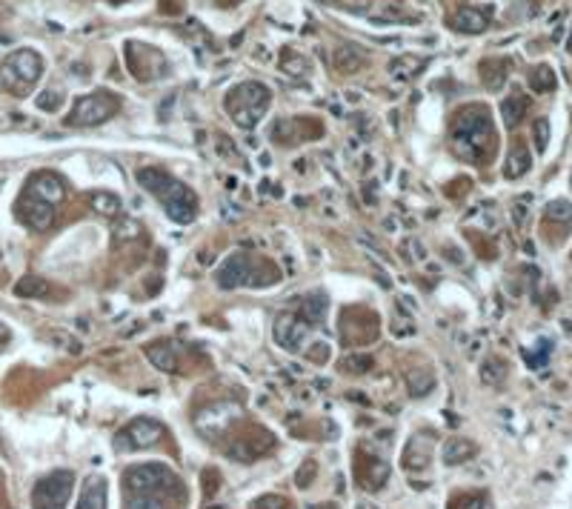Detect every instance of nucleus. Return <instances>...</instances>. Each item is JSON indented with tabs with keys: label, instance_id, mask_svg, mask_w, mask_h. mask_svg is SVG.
<instances>
[{
	"label": "nucleus",
	"instance_id": "nucleus-39",
	"mask_svg": "<svg viewBox=\"0 0 572 509\" xmlns=\"http://www.w3.org/2000/svg\"><path fill=\"white\" fill-rule=\"evenodd\" d=\"M395 72V78H409V75H415L412 69H420V57H412V54H406V57H398V61H393V66H389Z\"/></svg>",
	"mask_w": 572,
	"mask_h": 509
},
{
	"label": "nucleus",
	"instance_id": "nucleus-51",
	"mask_svg": "<svg viewBox=\"0 0 572 509\" xmlns=\"http://www.w3.org/2000/svg\"><path fill=\"white\" fill-rule=\"evenodd\" d=\"M206 509H226V506H206Z\"/></svg>",
	"mask_w": 572,
	"mask_h": 509
},
{
	"label": "nucleus",
	"instance_id": "nucleus-13",
	"mask_svg": "<svg viewBox=\"0 0 572 509\" xmlns=\"http://www.w3.org/2000/svg\"><path fill=\"white\" fill-rule=\"evenodd\" d=\"M275 446V438L272 432H263V429H255V438H235L229 446H226V455L232 461H240V464H252L255 458H261L266 449Z\"/></svg>",
	"mask_w": 572,
	"mask_h": 509
},
{
	"label": "nucleus",
	"instance_id": "nucleus-20",
	"mask_svg": "<svg viewBox=\"0 0 572 509\" xmlns=\"http://www.w3.org/2000/svg\"><path fill=\"white\" fill-rule=\"evenodd\" d=\"M332 66L341 75H355V72H360L367 66V54L360 52L358 46H338L332 52Z\"/></svg>",
	"mask_w": 572,
	"mask_h": 509
},
{
	"label": "nucleus",
	"instance_id": "nucleus-34",
	"mask_svg": "<svg viewBox=\"0 0 572 509\" xmlns=\"http://www.w3.org/2000/svg\"><path fill=\"white\" fill-rule=\"evenodd\" d=\"M126 509H166L161 495H146V492H132L126 501Z\"/></svg>",
	"mask_w": 572,
	"mask_h": 509
},
{
	"label": "nucleus",
	"instance_id": "nucleus-17",
	"mask_svg": "<svg viewBox=\"0 0 572 509\" xmlns=\"http://www.w3.org/2000/svg\"><path fill=\"white\" fill-rule=\"evenodd\" d=\"M109 501V487L103 475H89L83 481L80 498H78V509H106Z\"/></svg>",
	"mask_w": 572,
	"mask_h": 509
},
{
	"label": "nucleus",
	"instance_id": "nucleus-26",
	"mask_svg": "<svg viewBox=\"0 0 572 509\" xmlns=\"http://www.w3.org/2000/svg\"><path fill=\"white\" fill-rule=\"evenodd\" d=\"M326 312H329V301L326 295H309L304 304H300V320H307L309 326H321L326 320Z\"/></svg>",
	"mask_w": 572,
	"mask_h": 509
},
{
	"label": "nucleus",
	"instance_id": "nucleus-30",
	"mask_svg": "<svg viewBox=\"0 0 572 509\" xmlns=\"http://www.w3.org/2000/svg\"><path fill=\"white\" fill-rule=\"evenodd\" d=\"M89 206L103 218H115L120 212V198L112 195V192H92L89 195Z\"/></svg>",
	"mask_w": 572,
	"mask_h": 509
},
{
	"label": "nucleus",
	"instance_id": "nucleus-9",
	"mask_svg": "<svg viewBox=\"0 0 572 509\" xmlns=\"http://www.w3.org/2000/svg\"><path fill=\"white\" fill-rule=\"evenodd\" d=\"M240 418V406L232 404V401H215V404H206L203 409L195 412V427L203 438H218L223 435L235 421Z\"/></svg>",
	"mask_w": 572,
	"mask_h": 509
},
{
	"label": "nucleus",
	"instance_id": "nucleus-38",
	"mask_svg": "<svg viewBox=\"0 0 572 509\" xmlns=\"http://www.w3.org/2000/svg\"><path fill=\"white\" fill-rule=\"evenodd\" d=\"M60 103H64V95L54 92V89H46V92H41V95L35 98V106H38L41 112H57Z\"/></svg>",
	"mask_w": 572,
	"mask_h": 509
},
{
	"label": "nucleus",
	"instance_id": "nucleus-52",
	"mask_svg": "<svg viewBox=\"0 0 572 509\" xmlns=\"http://www.w3.org/2000/svg\"><path fill=\"white\" fill-rule=\"evenodd\" d=\"M115 3H120V0H115Z\"/></svg>",
	"mask_w": 572,
	"mask_h": 509
},
{
	"label": "nucleus",
	"instance_id": "nucleus-28",
	"mask_svg": "<svg viewBox=\"0 0 572 509\" xmlns=\"http://www.w3.org/2000/svg\"><path fill=\"white\" fill-rule=\"evenodd\" d=\"M481 80H484L487 89L498 92V89L506 83V64L504 61H484L481 64Z\"/></svg>",
	"mask_w": 572,
	"mask_h": 509
},
{
	"label": "nucleus",
	"instance_id": "nucleus-27",
	"mask_svg": "<svg viewBox=\"0 0 572 509\" xmlns=\"http://www.w3.org/2000/svg\"><path fill=\"white\" fill-rule=\"evenodd\" d=\"M52 292L49 281L46 278H38V275H26L15 283V295L17 297H46Z\"/></svg>",
	"mask_w": 572,
	"mask_h": 509
},
{
	"label": "nucleus",
	"instance_id": "nucleus-46",
	"mask_svg": "<svg viewBox=\"0 0 572 509\" xmlns=\"http://www.w3.org/2000/svg\"><path fill=\"white\" fill-rule=\"evenodd\" d=\"M401 252H412L409 260H424V258H427L424 246H420L418 241H404V244H401Z\"/></svg>",
	"mask_w": 572,
	"mask_h": 509
},
{
	"label": "nucleus",
	"instance_id": "nucleus-3",
	"mask_svg": "<svg viewBox=\"0 0 572 509\" xmlns=\"http://www.w3.org/2000/svg\"><path fill=\"white\" fill-rule=\"evenodd\" d=\"M269 103H272V92L258 80L237 83L223 101L226 112L235 117V124L240 129H255L261 124V117L266 115Z\"/></svg>",
	"mask_w": 572,
	"mask_h": 509
},
{
	"label": "nucleus",
	"instance_id": "nucleus-19",
	"mask_svg": "<svg viewBox=\"0 0 572 509\" xmlns=\"http://www.w3.org/2000/svg\"><path fill=\"white\" fill-rule=\"evenodd\" d=\"M389 481V464L383 458H364L360 461V487H364L367 492H375L381 489L383 484Z\"/></svg>",
	"mask_w": 572,
	"mask_h": 509
},
{
	"label": "nucleus",
	"instance_id": "nucleus-15",
	"mask_svg": "<svg viewBox=\"0 0 572 509\" xmlns=\"http://www.w3.org/2000/svg\"><path fill=\"white\" fill-rule=\"evenodd\" d=\"M432 446H435V438L432 435H412L404 446V455H401V464L404 469L409 472H420L427 469L430 458H432Z\"/></svg>",
	"mask_w": 572,
	"mask_h": 509
},
{
	"label": "nucleus",
	"instance_id": "nucleus-47",
	"mask_svg": "<svg viewBox=\"0 0 572 509\" xmlns=\"http://www.w3.org/2000/svg\"><path fill=\"white\" fill-rule=\"evenodd\" d=\"M218 152H223V155H237V149H235V143H232V138H226V135H221V140H218Z\"/></svg>",
	"mask_w": 572,
	"mask_h": 509
},
{
	"label": "nucleus",
	"instance_id": "nucleus-22",
	"mask_svg": "<svg viewBox=\"0 0 572 509\" xmlns=\"http://www.w3.org/2000/svg\"><path fill=\"white\" fill-rule=\"evenodd\" d=\"M529 109V98L521 95V92H513V95H506L501 101V117H504V126L506 129H515L521 121H524V115Z\"/></svg>",
	"mask_w": 572,
	"mask_h": 509
},
{
	"label": "nucleus",
	"instance_id": "nucleus-40",
	"mask_svg": "<svg viewBox=\"0 0 572 509\" xmlns=\"http://www.w3.org/2000/svg\"><path fill=\"white\" fill-rule=\"evenodd\" d=\"M289 501L284 495H261L252 501V509H286Z\"/></svg>",
	"mask_w": 572,
	"mask_h": 509
},
{
	"label": "nucleus",
	"instance_id": "nucleus-43",
	"mask_svg": "<svg viewBox=\"0 0 572 509\" xmlns=\"http://www.w3.org/2000/svg\"><path fill=\"white\" fill-rule=\"evenodd\" d=\"M203 481H206L203 495H206V498H212V495H215V489H218V484H221V475H218L215 469H203Z\"/></svg>",
	"mask_w": 572,
	"mask_h": 509
},
{
	"label": "nucleus",
	"instance_id": "nucleus-49",
	"mask_svg": "<svg viewBox=\"0 0 572 509\" xmlns=\"http://www.w3.org/2000/svg\"><path fill=\"white\" fill-rule=\"evenodd\" d=\"M515 221L524 223V206H515Z\"/></svg>",
	"mask_w": 572,
	"mask_h": 509
},
{
	"label": "nucleus",
	"instance_id": "nucleus-11",
	"mask_svg": "<svg viewBox=\"0 0 572 509\" xmlns=\"http://www.w3.org/2000/svg\"><path fill=\"white\" fill-rule=\"evenodd\" d=\"M17 218L29 226V229H35V232H46L52 223H54V206L35 198V195H23L17 200Z\"/></svg>",
	"mask_w": 572,
	"mask_h": 509
},
{
	"label": "nucleus",
	"instance_id": "nucleus-18",
	"mask_svg": "<svg viewBox=\"0 0 572 509\" xmlns=\"http://www.w3.org/2000/svg\"><path fill=\"white\" fill-rule=\"evenodd\" d=\"M449 26H453L455 32H464V35H481L490 26V20H487V15L481 9L464 6V9H458L453 17H449Z\"/></svg>",
	"mask_w": 572,
	"mask_h": 509
},
{
	"label": "nucleus",
	"instance_id": "nucleus-44",
	"mask_svg": "<svg viewBox=\"0 0 572 509\" xmlns=\"http://www.w3.org/2000/svg\"><path fill=\"white\" fill-rule=\"evenodd\" d=\"M484 495H464L455 501V509H484Z\"/></svg>",
	"mask_w": 572,
	"mask_h": 509
},
{
	"label": "nucleus",
	"instance_id": "nucleus-33",
	"mask_svg": "<svg viewBox=\"0 0 572 509\" xmlns=\"http://www.w3.org/2000/svg\"><path fill=\"white\" fill-rule=\"evenodd\" d=\"M281 69H284L286 75H292V78H304V75L309 72V61H307V57H300V54L286 52V54L281 57Z\"/></svg>",
	"mask_w": 572,
	"mask_h": 509
},
{
	"label": "nucleus",
	"instance_id": "nucleus-8",
	"mask_svg": "<svg viewBox=\"0 0 572 509\" xmlns=\"http://www.w3.org/2000/svg\"><path fill=\"white\" fill-rule=\"evenodd\" d=\"M163 424L155 418H135L124 429L115 435V449L117 452H138V449H149L163 438Z\"/></svg>",
	"mask_w": 572,
	"mask_h": 509
},
{
	"label": "nucleus",
	"instance_id": "nucleus-4",
	"mask_svg": "<svg viewBox=\"0 0 572 509\" xmlns=\"http://www.w3.org/2000/svg\"><path fill=\"white\" fill-rule=\"evenodd\" d=\"M43 78V57L35 49H17L0 64V86L23 98Z\"/></svg>",
	"mask_w": 572,
	"mask_h": 509
},
{
	"label": "nucleus",
	"instance_id": "nucleus-35",
	"mask_svg": "<svg viewBox=\"0 0 572 509\" xmlns=\"http://www.w3.org/2000/svg\"><path fill=\"white\" fill-rule=\"evenodd\" d=\"M544 215H547V221H561V223H566V221H572V203H569V200H550Z\"/></svg>",
	"mask_w": 572,
	"mask_h": 509
},
{
	"label": "nucleus",
	"instance_id": "nucleus-50",
	"mask_svg": "<svg viewBox=\"0 0 572 509\" xmlns=\"http://www.w3.org/2000/svg\"><path fill=\"white\" fill-rule=\"evenodd\" d=\"M566 49H569V52H572V35H569V40H566Z\"/></svg>",
	"mask_w": 572,
	"mask_h": 509
},
{
	"label": "nucleus",
	"instance_id": "nucleus-16",
	"mask_svg": "<svg viewBox=\"0 0 572 509\" xmlns=\"http://www.w3.org/2000/svg\"><path fill=\"white\" fill-rule=\"evenodd\" d=\"M152 61H163V54L158 49H146L140 43H126V66L129 72L138 78V80H149V78H158V72L149 66Z\"/></svg>",
	"mask_w": 572,
	"mask_h": 509
},
{
	"label": "nucleus",
	"instance_id": "nucleus-10",
	"mask_svg": "<svg viewBox=\"0 0 572 509\" xmlns=\"http://www.w3.org/2000/svg\"><path fill=\"white\" fill-rule=\"evenodd\" d=\"M252 269H255L252 255H247V252H232V255L218 266L215 281H218L221 289H237L240 283H249Z\"/></svg>",
	"mask_w": 572,
	"mask_h": 509
},
{
	"label": "nucleus",
	"instance_id": "nucleus-5",
	"mask_svg": "<svg viewBox=\"0 0 572 509\" xmlns=\"http://www.w3.org/2000/svg\"><path fill=\"white\" fill-rule=\"evenodd\" d=\"M124 487L126 492H146V495H175V489H180L177 475L161 464H135L124 472Z\"/></svg>",
	"mask_w": 572,
	"mask_h": 509
},
{
	"label": "nucleus",
	"instance_id": "nucleus-2",
	"mask_svg": "<svg viewBox=\"0 0 572 509\" xmlns=\"http://www.w3.org/2000/svg\"><path fill=\"white\" fill-rule=\"evenodd\" d=\"M453 149L467 161H487L492 155V121L484 106H467L453 121Z\"/></svg>",
	"mask_w": 572,
	"mask_h": 509
},
{
	"label": "nucleus",
	"instance_id": "nucleus-36",
	"mask_svg": "<svg viewBox=\"0 0 572 509\" xmlns=\"http://www.w3.org/2000/svg\"><path fill=\"white\" fill-rule=\"evenodd\" d=\"M315 475H318V464L315 461H304L298 466V472H295V487L298 489H309V484L315 481Z\"/></svg>",
	"mask_w": 572,
	"mask_h": 509
},
{
	"label": "nucleus",
	"instance_id": "nucleus-14",
	"mask_svg": "<svg viewBox=\"0 0 572 509\" xmlns=\"http://www.w3.org/2000/svg\"><path fill=\"white\" fill-rule=\"evenodd\" d=\"M26 192L54 206V203L64 200V195H66V184H64V177H60V175L43 169V172H35L32 177H29V189H26Z\"/></svg>",
	"mask_w": 572,
	"mask_h": 509
},
{
	"label": "nucleus",
	"instance_id": "nucleus-12",
	"mask_svg": "<svg viewBox=\"0 0 572 509\" xmlns=\"http://www.w3.org/2000/svg\"><path fill=\"white\" fill-rule=\"evenodd\" d=\"M275 344L286 352H300V346L307 344V335H309V323L300 320L298 315H278L275 320Z\"/></svg>",
	"mask_w": 572,
	"mask_h": 509
},
{
	"label": "nucleus",
	"instance_id": "nucleus-32",
	"mask_svg": "<svg viewBox=\"0 0 572 509\" xmlns=\"http://www.w3.org/2000/svg\"><path fill=\"white\" fill-rule=\"evenodd\" d=\"M504 375H506V364L501 361V357H487V361L481 364V381L490 383V386L501 383Z\"/></svg>",
	"mask_w": 572,
	"mask_h": 509
},
{
	"label": "nucleus",
	"instance_id": "nucleus-41",
	"mask_svg": "<svg viewBox=\"0 0 572 509\" xmlns=\"http://www.w3.org/2000/svg\"><path fill=\"white\" fill-rule=\"evenodd\" d=\"M138 235H140V223H135V221H120L115 241H117V244H120V241H135Z\"/></svg>",
	"mask_w": 572,
	"mask_h": 509
},
{
	"label": "nucleus",
	"instance_id": "nucleus-21",
	"mask_svg": "<svg viewBox=\"0 0 572 509\" xmlns=\"http://www.w3.org/2000/svg\"><path fill=\"white\" fill-rule=\"evenodd\" d=\"M475 452H478V446L472 441H467V438H449L443 443V449H441V458H443L446 466H458V464L472 461Z\"/></svg>",
	"mask_w": 572,
	"mask_h": 509
},
{
	"label": "nucleus",
	"instance_id": "nucleus-23",
	"mask_svg": "<svg viewBox=\"0 0 572 509\" xmlns=\"http://www.w3.org/2000/svg\"><path fill=\"white\" fill-rule=\"evenodd\" d=\"M146 357H149V361H152V367L161 369V372H175V369H177V355H175L172 344H166V341L149 344V346H146Z\"/></svg>",
	"mask_w": 572,
	"mask_h": 509
},
{
	"label": "nucleus",
	"instance_id": "nucleus-7",
	"mask_svg": "<svg viewBox=\"0 0 572 509\" xmlns=\"http://www.w3.org/2000/svg\"><path fill=\"white\" fill-rule=\"evenodd\" d=\"M75 489V472L69 469H54L46 478L35 484L32 492V506L35 509H66L69 498Z\"/></svg>",
	"mask_w": 572,
	"mask_h": 509
},
{
	"label": "nucleus",
	"instance_id": "nucleus-1",
	"mask_svg": "<svg viewBox=\"0 0 572 509\" xmlns=\"http://www.w3.org/2000/svg\"><path fill=\"white\" fill-rule=\"evenodd\" d=\"M138 184L149 192V195H155L163 209H166V215L175 221V223H192L195 215H198V195L184 186L180 181H175V177L158 166H143L138 169Z\"/></svg>",
	"mask_w": 572,
	"mask_h": 509
},
{
	"label": "nucleus",
	"instance_id": "nucleus-6",
	"mask_svg": "<svg viewBox=\"0 0 572 509\" xmlns=\"http://www.w3.org/2000/svg\"><path fill=\"white\" fill-rule=\"evenodd\" d=\"M120 112V98L112 95V92H92V95H83L75 101L69 117H66V126H98V124H106L109 117H115Z\"/></svg>",
	"mask_w": 572,
	"mask_h": 509
},
{
	"label": "nucleus",
	"instance_id": "nucleus-25",
	"mask_svg": "<svg viewBox=\"0 0 572 509\" xmlns=\"http://www.w3.org/2000/svg\"><path fill=\"white\" fill-rule=\"evenodd\" d=\"M529 166H532V158L527 152V146L518 143V146H513V152H509V158L504 163V175L509 177V181H518V177H524L529 172Z\"/></svg>",
	"mask_w": 572,
	"mask_h": 509
},
{
	"label": "nucleus",
	"instance_id": "nucleus-31",
	"mask_svg": "<svg viewBox=\"0 0 572 509\" xmlns=\"http://www.w3.org/2000/svg\"><path fill=\"white\" fill-rule=\"evenodd\" d=\"M341 367H344L346 372H352V375H364V372L375 369V357H372L369 352H355V355H346V357H344Z\"/></svg>",
	"mask_w": 572,
	"mask_h": 509
},
{
	"label": "nucleus",
	"instance_id": "nucleus-37",
	"mask_svg": "<svg viewBox=\"0 0 572 509\" xmlns=\"http://www.w3.org/2000/svg\"><path fill=\"white\" fill-rule=\"evenodd\" d=\"M532 138H535L538 152H547V146H550V121L547 117H538V121L532 124Z\"/></svg>",
	"mask_w": 572,
	"mask_h": 509
},
{
	"label": "nucleus",
	"instance_id": "nucleus-29",
	"mask_svg": "<svg viewBox=\"0 0 572 509\" xmlns=\"http://www.w3.org/2000/svg\"><path fill=\"white\" fill-rule=\"evenodd\" d=\"M529 86H532V92L538 95H547V92H555V86H558V78L550 66H535L529 72Z\"/></svg>",
	"mask_w": 572,
	"mask_h": 509
},
{
	"label": "nucleus",
	"instance_id": "nucleus-24",
	"mask_svg": "<svg viewBox=\"0 0 572 509\" xmlns=\"http://www.w3.org/2000/svg\"><path fill=\"white\" fill-rule=\"evenodd\" d=\"M435 375L432 369H424V367H415L406 372V389H409V395L412 398H427L432 389H435Z\"/></svg>",
	"mask_w": 572,
	"mask_h": 509
},
{
	"label": "nucleus",
	"instance_id": "nucleus-45",
	"mask_svg": "<svg viewBox=\"0 0 572 509\" xmlns=\"http://www.w3.org/2000/svg\"><path fill=\"white\" fill-rule=\"evenodd\" d=\"M49 338H52L54 344H66V349H69L72 355H78V352H80V344H78L72 335H66V332H52Z\"/></svg>",
	"mask_w": 572,
	"mask_h": 509
},
{
	"label": "nucleus",
	"instance_id": "nucleus-42",
	"mask_svg": "<svg viewBox=\"0 0 572 509\" xmlns=\"http://www.w3.org/2000/svg\"><path fill=\"white\" fill-rule=\"evenodd\" d=\"M307 357H309L312 364H326V361H329V344H323V341L312 344V349L307 352Z\"/></svg>",
	"mask_w": 572,
	"mask_h": 509
},
{
	"label": "nucleus",
	"instance_id": "nucleus-48",
	"mask_svg": "<svg viewBox=\"0 0 572 509\" xmlns=\"http://www.w3.org/2000/svg\"><path fill=\"white\" fill-rule=\"evenodd\" d=\"M9 341V329H6V323L0 320V344H6Z\"/></svg>",
	"mask_w": 572,
	"mask_h": 509
}]
</instances>
